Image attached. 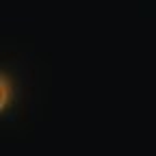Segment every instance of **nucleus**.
Returning a JSON list of instances; mask_svg holds the SVG:
<instances>
[{
    "mask_svg": "<svg viewBox=\"0 0 156 156\" xmlns=\"http://www.w3.org/2000/svg\"><path fill=\"white\" fill-rule=\"evenodd\" d=\"M2 108H7V76H2Z\"/></svg>",
    "mask_w": 156,
    "mask_h": 156,
    "instance_id": "nucleus-1",
    "label": "nucleus"
}]
</instances>
